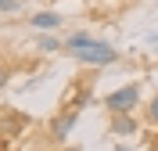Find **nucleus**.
<instances>
[{
  "label": "nucleus",
  "mask_w": 158,
  "mask_h": 151,
  "mask_svg": "<svg viewBox=\"0 0 158 151\" xmlns=\"http://www.w3.org/2000/svg\"><path fill=\"white\" fill-rule=\"evenodd\" d=\"M72 58H76L79 65H97V69H104V65H115L118 61V50L111 47L108 40H97V43H90V47L76 50Z\"/></svg>",
  "instance_id": "f257e3e1"
},
{
  "label": "nucleus",
  "mask_w": 158,
  "mask_h": 151,
  "mask_svg": "<svg viewBox=\"0 0 158 151\" xmlns=\"http://www.w3.org/2000/svg\"><path fill=\"white\" fill-rule=\"evenodd\" d=\"M104 108L111 115H122V111H137L140 108V86L137 83H126V86H118L104 97Z\"/></svg>",
  "instance_id": "f03ea898"
},
{
  "label": "nucleus",
  "mask_w": 158,
  "mask_h": 151,
  "mask_svg": "<svg viewBox=\"0 0 158 151\" xmlns=\"http://www.w3.org/2000/svg\"><path fill=\"white\" fill-rule=\"evenodd\" d=\"M76 122H79V111L76 108H61L58 115H54V119H50V126H47V137L50 141H69V133L76 130Z\"/></svg>",
  "instance_id": "7ed1b4c3"
},
{
  "label": "nucleus",
  "mask_w": 158,
  "mask_h": 151,
  "mask_svg": "<svg viewBox=\"0 0 158 151\" xmlns=\"http://www.w3.org/2000/svg\"><path fill=\"white\" fill-rule=\"evenodd\" d=\"M25 126H29V115H22V111H15V108H0V141L22 137Z\"/></svg>",
  "instance_id": "20e7f679"
},
{
  "label": "nucleus",
  "mask_w": 158,
  "mask_h": 151,
  "mask_svg": "<svg viewBox=\"0 0 158 151\" xmlns=\"http://www.w3.org/2000/svg\"><path fill=\"white\" fill-rule=\"evenodd\" d=\"M115 137H133L140 130V122L133 119V111H122V115H111V126H108Z\"/></svg>",
  "instance_id": "39448f33"
},
{
  "label": "nucleus",
  "mask_w": 158,
  "mask_h": 151,
  "mask_svg": "<svg viewBox=\"0 0 158 151\" xmlns=\"http://www.w3.org/2000/svg\"><path fill=\"white\" fill-rule=\"evenodd\" d=\"M90 43H97V36H90V32H69V40H65V54H76V50L90 47Z\"/></svg>",
  "instance_id": "423d86ee"
},
{
  "label": "nucleus",
  "mask_w": 158,
  "mask_h": 151,
  "mask_svg": "<svg viewBox=\"0 0 158 151\" xmlns=\"http://www.w3.org/2000/svg\"><path fill=\"white\" fill-rule=\"evenodd\" d=\"M29 22L36 25V29H58V25H61V15H54V11H36Z\"/></svg>",
  "instance_id": "0eeeda50"
},
{
  "label": "nucleus",
  "mask_w": 158,
  "mask_h": 151,
  "mask_svg": "<svg viewBox=\"0 0 158 151\" xmlns=\"http://www.w3.org/2000/svg\"><path fill=\"white\" fill-rule=\"evenodd\" d=\"M40 50H65V40H54V36H40Z\"/></svg>",
  "instance_id": "6e6552de"
},
{
  "label": "nucleus",
  "mask_w": 158,
  "mask_h": 151,
  "mask_svg": "<svg viewBox=\"0 0 158 151\" xmlns=\"http://www.w3.org/2000/svg\"><path fill=\"white\" fill-rule=\"evenodd\" d=\"M148 122H151V126H158V94L148 101Z\"/></svg>",
  "instance_id": "1a4fd4ad"
},
{
  "label": "nucleus",
  "mask_w": 158,
  "mask_h": 151,
  "mask_svg": "<svg viewBox=\"0 0 158 151\" xmlns=\"http://www.w3.org/2000/svg\"><path fill=\"white\" fill-rule=\"evenodd\" d=\"M11 11H18V0H0V15H11Z\"/></svg>",
  "instance_id": "9d476101"
},
{
  "label": "nucleus",
  "mask_w": 158,
  "mask_h": 151,
  "mask_svg": "<svg viewBox=\"0 0 158 151\" xmlns=\"http://www.w3.org/2000/svg\"><path fill=\"white\" fill-rule=\"evenodd\" d=\"M7 83H11V69H7V65H0V90H4Z\"/></svg>",
  "instance_id": "9b49d317"
},
{
  "label": "nucleus",
  "mask_w": 158,
  "mask_h": 151,
  "mask_svg": "<svg viewBox=\"0 0 158 151\" xmlns=\"http://www.w3.org/2000/svg\"><path fill=\"white\" fill-rule=\"evenodd\" d=\"M151 47H155V50H158V32H155V36H151Z\"/></svg>",
  "instance_id": "f8f14e48"
},
{
  "label": "nucleus",
  "mask_w": 158,
  "mask_h": 151,
  "mask_svg": "<svg viewBox=\"0 0 158 151\" xmlns=\"http://www.w3.org/2000/svg\"><path fill=\"white\" fill-rule=\"evenodd\" d=\"M115 151H129V148H126V144H118V148H115Z\"/></svg>",
  "instance_id": "ddd939ff"
},
{
  "label": "nucleus",
  "mask_w": 158,
  "mask_h": 151,
  "mask_svg": "<svg viewBox=\"0 0 158 151\" xmlns=\"http://www.w3.org/2000/svg\"><path fill=\"white\" fill-rule=\"evenodd\" d=\"M65 151H79V148H65Z\"/></svg>",
  "instance_id": "4468645a"
}]
</instances>
